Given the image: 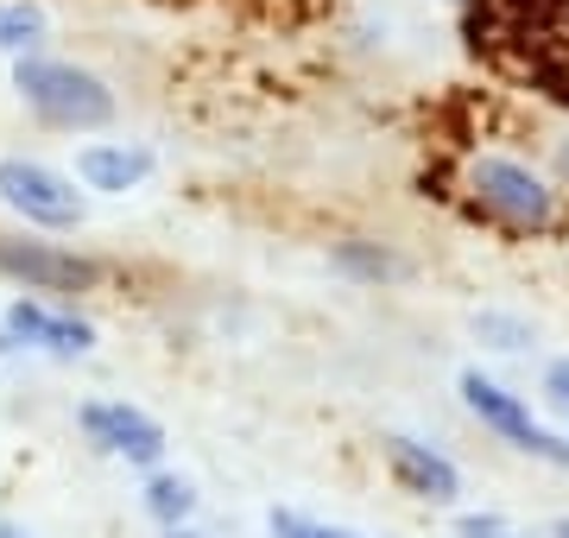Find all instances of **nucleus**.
<instances>
[{"label":"nucleus","instance_id":"f257e3e1","mask_svg":"<svg viewBox=\"0 0 569 538\" xmlns=\"http://www.w3.org/2000/svg\"><path fill=\"white\" fill-rule=\"evenodd\" d=\"M13 89L20 102L39 114L44 127L58 133H102L114 121V89L108 77H96L89 63H70V58H44V51H26L13 58Z\"/></svg>","mask_w":569,"mask_h":538},{"label":"nucleus","instance_id":"f03ea898","mask_svg":"<svg viewBox=\"0 0 569 538\" xmlns=\"http://www.w3.org/2000/svg\"><path fill=\"white\" fill-rule=\"evenodd\" d=\"M0 203L44 235H70L89 216V197L77 190V178L44 166V159H0Z\"/></svg>","mask_w":569,"mask_h":538},{"label":"nucleus","instance_id":"7ed1b4c3","mask_svg":"<svg viewBox=\"0 0 569 538\" xmlns=\"http://www.w3.org/2000/svg\"><path fill=\"white\" fill-rule=\"evenodd\" d=\"M468 197L507 228H550V216H557V197L545 178L519 159H500V152H481L468 166Z\"/></svg>","mask_w":569,"mask_h":538},{"label":"nucleus","instance_id":"20e7f679","mask_svg":"<svg viewBox=\"0 0 569 538\" xmlns=\"http://www.w3.org/2000/svg\"><path fill=\"white\" fill-rule=\"evenodd\" d=\"M0 279L39 291V298H70V291H96L102 267L89 253H70L58 241H26V235H0Z\"/></svg>","mask_w":569,"mask_h":538},{"label":"nucleus","instance_id":"39448f33","mask_svg":"<svg viewBox=\"0 0 569 538\" xmlns=\"http://www.w3.org/2000/svg\"><path fill=\"white\" fill-rule=\"evenodd\" d=\"M462 399H468V412L481 418L488 431H500L512 444V450H531V456H545V462H569V437H550L538 418H531V406L519 393H507V387H493L481 368H468L462 373Z\"/></svg>","mask_w":569,"mask_h":538},{"label":"nucleus","instance_id":"423d86ee","mask_svg":"<svg viewBox=\"0 0 569 538\" xmlns=\"http://www.w3.org/2000/svg\"><path fill=\"white\" fill-rule=\"evenodd\" d=\"M77 425L96 450L121 456L133 469H159L164 462V425L152 412H140V406H127V399H89L77 412Z\"/></svg>","mask_w":569,"mask_h":538},{"label":"nucleus","instance_id":"0eeeda50","mask_svg":"<svg viewBox=\"0 0 569 538\" xmlns=\"http://www.w3.org/2000/svg\"><path fill=\"white\" fill-rule=\"evenodd\" d=\"M0 323H7V336H13V349H44V355H89L96 349V323L77 311H58V305H44L39 291H26V298H13L7 311H0Z\"/></svg>","mask_w":569,"mask_h":538},{"label":"nucleus","instance_id":"6e6552de","mask_svg":"<svg viewBox=\"0 0 569 538\" xmlns=\"http://www.w3.org/2000/svg\"><path fill=\"white\" fill-rule=\"evenodd\" d=\"M152 146H133V140H89L77 152V185L96 190V197H127L152 178Z\"/></svg>","mask_w":569,"mask_h":538},{"label":"nucleus","instance_id":"1a4fd4ad","mask_svg":"<svg viewBox=\"0 0 569 538\" xmlns=\"http://www.w3.org/2000/svg\"><path fill=\"white\" fill-rule=\"evenodd\" d=\"M387 462H392V476H399V488L418 495V500H430V507H449V500L462 495L456 462L437 456L430 444H418V437H387Z\"/></svg>","mask_w":569,"mask_h":538},{"label":"nucleus","instance_id":"9d476101","mask_svg":"<svg viewBox=\"0 0 569 538\" xmlns=\"http://www.w3.org/2000/svg\"><path fill=\"white\" fill-rule=\"evenodd\" d=\"M51 20H44L39 0H0V51L7 58H26V51H39Z\"/></svg>","mask_w":569,"mask_h":538},{"label":"nucleus","instance_id":"9b49d317","mask_svg":"<svg viewBox=\"0 0 569 538\" xmlns=\"http://www.w3.org/2000/svg\"><path fill=\"white\" fill-rule=\"evenodd\" d=\"M190 507H197V488H190L183 476L152 469V481H146V514L159 519V526H183V519H190Z\"/></svg>","mask_w":569,"mask_h":538},{"label":"nucleus","instance_id":"f8f14e48","mask_svg":"<svg viewBox=\"0 0 569 538\" xmlns=\"http://www.w3.org/2000/svg\"><path fill=\"white\" fill-rule=\"evenodd\" d=\"M336 267L355 272V279H399V272H406L387 248H373V241H342V248H336Z\"/></svg>","mask_w":569,"mask_h":538},{"label":"nucleus","instance_id":"ddd939ff","mask_svg":"<svg viewBox=\"0 0 569 538\" xmlns=\"http://www.w3.org/2000/svg\"><path fill=\"white\" fill-rule=\"evenodd\" d=\"M475 330L493 336V349H519L526 342V323H507V317H475Z\"/></svg>","mask_w":569,"mask_h":538},{"label":"nucleus","instance_id":"4468645a","mask_svg":"<svg viewBox=\"0 0 569 538\" xmlns=\"http://www.w3.org/2000/svg\"><path fill=\"white\" fill-rule=\"evenodd\" d=\"M545 399H550V406H563V412H569V355H563V361H550V368H545Z\"/></svg>","mask_w":569,"mask_h":538},{"label":"nucleus","instance_id":"2eb2a0df","mask_svg":"<svg viewBox=\"0 0 569 538\" xmlns=\"http://www.w3.org/2000/svg\"><path fill=\"white\" fill-rule=\"evenodd\" d=\"M272 526H279V538H348V532H329V526H298L284 514H272Z\"/></svg>","mask_w":569,"mask_h":538},{"label":"nucleus","instance_id":"dca6fc26","mask_svg":"<svg viewBox=\"0 0 569 538\" xmlns=\"http://www.w3.org/2000/svg\"><path fill=\"white\" fill-rule=\"evenodd\" d=\"M462 538H500V519H462Z\"/></svg>","mask_w":569,"mask_h":538},{"label":"nucleus","instance_id":"f3484780","mask_svg":"<svg viewBox=\"0 0 569 538\" xmlns=\"http://www.w3.org/2000/svg\"><path fill=\"white\" fill-rule=\"evenodd\" d=\"M159 538H203V532H190V526H164Z\"/></svg>","mask_w":569,"mask_h":538},{"label":"nucleus","instance_id":"a211bd4d","mask_svg":"<svg viewBox=\"0 0 569 538\" xmlns=\"http://www.w3.org/2000/svg\"><path fill=\"white\" fill-rule=\"evenodd\" d=\"M557 171H563V185H569V140L557 146Z\"/></svg>","mask_w":569,"mask_h":538},{"label":"nucleus","instance_id":"6ab92c4d","mask_svg":"<svg viewBox=\"0 0 569 538\" xmlns=\"http://www.w3.org/2000/svg\"><path fill=\"white\" fill-rule=\"evenodd\" d=\"M0 355H13V336H7V323H0Z\"/></svg>","mask_w":569,"mask_h":538},{"label":"nucleus","instance_id":"aec40b11","mask_svg":"<svg viewBox=\"0 0 569 538\" xmlns=\"http://www.w3.org/2000/svg\"><path fill=\"white\" fill-rule=\"evenodd\" d=\"M0 538H26V532H20V526H0Z\"/></svg>","mask_w":569,"mask_h":538},{"label":"nucleus","instance_id":"412c9836","mask_svg":"<svg viewBox=\"0 0 569 538\" xmlns=\"http://www.w3.org/2000/svg\"><path fill=\"white\" fill-rule=\"evenodd\" d=\"M557 538H569V519H563V526H557Z\"/></svg>","mask_w":569,"mask_h":538}]
</instances>
